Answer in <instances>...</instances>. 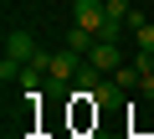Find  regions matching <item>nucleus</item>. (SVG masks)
<instances>
[{"label":"nucleus","mask_w":154,"mask_h":139,"mask_svg":"<svg viewBox=\"0 0 154 139\" xmlns=\"http://www.w3.org/2000/svg\"><path fill=\"white\" fill-rule=\"evenodd\" d=\"M72 21L82 26V31H93V36H103V26H108V5H103V0H77V5H72Z\"/></svg>","instance_id":"f257e3e1"},{"label":"nucleus","mask_w":154,"mask_h":139,"mask_svg":"<svg viewBox=\"0 0 154 139\" xmlns=\"http://www.w3.org/2000/svg\"><path fill=\"white\" fill-rule=\"evenodd\" d=\"M134 52H144V57H154V21H144V26L134 31Z\"/></svg>","instance_id":"0eeeda50"},{"label":"nucleus","mask_w":154,"mask_h":139,"mask_svg":"<svg viewBox=\"0 0 154 139\" xmlns=\"http://www.w3.org/2000/svg\"><path fill=\"white\" fill-rule=\"evenodd\" d=\"M108 77H113L118 88H139V77H144V72H139V62H123L118 72H108Z\"/></svg>","instance_id":"423d86ee"},{"label":"nucleus","mask_w":154,"mask_h":139,"mask_svg":"<svg viewBox=\"0 0 154 139\" xmlns=\"http://www.w3.org/2000/svg\"><path fill=\"white\" fill-rule=\"evenodd\" d=\"M103 5H108V16H113V21H128V16H134L128 0H103Z\"/></svg>","instance_id":"6e6552de"},{"label":"nucleus","mask_w":154,"mask_h":139,"mask_svg":"<svg viewBox=\"0 0 154 139\" xmlns=\"http://www.w3.org/2000/svg\"><path fill=\"white\" fill-rule=\"evenodd\" d=\"M93 41H98L93 31H82V26L72 21V31H67V52H77V57H88V52H93Z\"/></svg>","instance_id":"39448f33"},{"label":"nucleus","mask_w":154,"mask_h":139,"mask_svg":"<svg viewBox=\"0 0 154 139\" xmlns=\"http://www.w3.org/2000/svg\"><path fill=\"white\" fill-rule=\"evenodd\" d=\"M77 72H82V57H77V52H67V46L51 52V67H46V77H51V83H72Z\"/></svg>","instance_id":"f03ea898"},{"label":"nucleus","mask_w":154,"mask_h":139,"mask_svg":"<svg viewBox=\"0 0 154 139\" xmlns=\"http://www.w3.org/2000/svg\"><path fill=\"white\" fill-rule=\"evenodd\" d=\"M139 93H144V98H154V72H144V77H139Z\"/></svg>","instance_id":"1a4fd4ad"},{"label":"nucleus","mask_w":154,"mask_h":139,"mask_svg":"<svg viewBox=\"0 0 154 139\" xmlns=\"http://www.w3.org/2000/svg\"><path fill=\"white\" fill-rule=\"evenodd\" d=\"M88 57H93V72H118V67H123V52H118V41H103V36L93 41V52H88Z\"/></svg>","instance_id":"7ed1b4c3"},{"label":"nucleus","mask_w":154,"mask_h":139,"mask_svg":"<svg viewBox=\"0 0 154 139\" xmlns=\"http://www.w3.org/2000/svg\"><path fill=\"white\" fill-rule=\"evenodd\" d=\"M36 52H41V46H36V36H31V31H5V57H11V62H21V67H26Z\"/></svg>","instance_id":"20e7f679"}]
</instances>
